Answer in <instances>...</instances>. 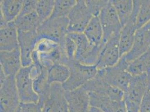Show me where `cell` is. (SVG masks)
I'll return each instance as SVG.
<instances>
[{"label": "cell", "instance_id": "1", "mask_svg": "<svg viewBox=\"0 0 150 112\" xmlns=\"http://www.w3.org/2000/svg\"><path fill=\"white\" fill-rule=\"evenodd\" d=\"M64 65L67 66L70 69V75L68 80L62 84L66 91H72L81 87L94 78L98 72L96 65H85L69 59Z\"/></svg>", "mask_w": 150, "mask_h": 112}, {"label": "cell", "instance_id": "2", "mask_svg": "<svg viewBox=\"0 0 150 112\" xmlns=\"http://www.w3.org/2000/svg\"><path fill=\"white\" fill-rule=\"evenodd\" d=\"M128 63L121 57L114 66L98 69L97 75L111 86L119 89L125 93L132 77L127 71Z\"/></svg>", "mask_w": 150, "mask_h": 112}, {"label": "cell", "instance_id": "3", "mask_svg": "<svg viewBox=\"0 0 150 112\" xmlns=\"http://www.w3.org/2000/svg\"><path fill=\"white\" fill-rule=\"evenodd\" d=\"M67 18L50 19L43 21L38 28V39H47L58 44L63 49L68 34Z\"/></svg>", "mask_w": 150, "mask_h": 112}, {"label": "cell", "instance_id": "4", "mask_svg": "<svg viewBox=\"0 0 150 112\" xmlns=\"http://www.w3.org/2000/svg\"><path fill=\"white\" fill-rule=\"evenodd\" d=\"M69 33L76 45L75 61L85 65L96 66L103 45L97 47L91 44L83 33Z\"/></svg>", "mask_w": 150, "mask_h": 112}, {"label": "cell", "instance_id": "5", "mask_svg": "<svg viewBox=\"0 0 150 112\" xmlns=\"http://www.w3.org/2000/svg\"><path fill=\"white\" fill-rule=\"evenodd\" d=\"M0 84V112H15L20 104L15 77L7 76Z\"/></svg>", "mask_w": 150, "mask_h": 112}, {"label": "cell", "instance_id": "6", "mask_svg": "<svg viewBox=\"0 0 150 112\" xmlns=\"http://www.w3.org/2000/svg\"><path fill=\"white\" fill-rule=\"evenodd\" d=\"M140 1H133V9L128 21L121 30L119 37V52L120 58L128 53L134 43L137 30V15Z\"/></svg>", "mask_w": 150, "mask_h": 112}, {"label": "cell", "instance_id": "7", "mask_svg": "<svg viewBox=\"0 0 150 112\" xmlns=\"http://www.w3.org/2000/svg\"><path fill=\"white\" fill-rule=\"evenodd\" d=\"M94 16L89 11L85 0H77L67 17L68 32L81 33L85 30L88 23Z\"/></svg>", "mask_w": 150, "mask_h": 112}, {"label": "cell", "instance_id": "8", "mask_svg": "<svg viewBox=\"0 0 150 112\" xmlns=\"http://www.w3.org/2000/svg\"><path fill=\"white\" fill-rule=\"evenodd\" d=\"M31 66L22 67L15 76L16 87L20 103H37L39 96L34 91L33 81L30 76Z\"/></svg>", "mask_w": 150, "mask_h": 112}, {"label": "cell", "instance_id": "9", "mask_svg": "<svg viewBox=\"0 0 150 112\" xmlns=\"http://www.w3.org/2000/svg\"><path fill=\"white\" fill-rule=\"evenodd\" d=\"M99 18L103 30L104 45L112 35L120 33L123 26L110 0L101 10Z\"/></svg>", "mask_w": 150, "mask_h": 112}, {"label": "cell", "instance_id": "10", "mask_svg": "<svg viewBox=\"0 0 150 112\" xmlns=\"http://www.w3.org/2000/svg\"><path fill=\"white\" fill-rule=\"evenodd\" d=\"M120 33L112 35L104 44L96 65L98 69L112 67L118 62L120 58L119 52Z\"/></svg>", "mask_w": 150, "mask_h": 112}, {"label": "cell", "instance_id": "11", "mask_svg": "<svg viewBox=\"0 0 150 112\" xmlns=\"http://www.w3.org/2000/svg\"><path fill=\"white\" fill-rule=\"evenodd\" d=\"M150 47V21L138 28L136 33L133 46L130 51L122 56L129 63L144 53Z\"/></svg>", "mask_w": 150, "mask_h": 112}, {"label": "cell", "instance_id": "12", "mask_svg": "<svg viewBox=\"0 0 150 112\" xmlns=\"http://www.w3.org/2000/svg\"><path fill=\"white\" fill-rule=\"evenodd\" d=\"M82 87L88 92L106 96L111 99L123 100L125 99V92L117 87L111 86L97 74L93 79L83 85Z\"/></svg>", "mask_w": 150, "mask_h": 112}, {"label": "cell", "instance_id": "13", "mask_svg": "<svg viewBox=\"0 0 150 112\" xmlns=\"http://www.w3.org/2000/svg\"><path fill=\"white\" fill-rule=\"evenodd\" d=\"M18 37L22 67L30 66L33 63V53L38 41L37 32L18 30Z\"/></svg>", "mask_w": 150, "mask_h": 112}, {"label": "cell", "instance_id": "14", "mask_svg": "<svg viewBox=\"0 0 150 112\" xmlns=\"http://www.w3.org/2000/svg\"><path fill=\"white\" fill-rule=\"evenodd\" d=\"M69 112H88L91 107L89 93L81 86L65 92Z\"/></svg>", "mask_w": 150, "mask_h": 112}, {"label": "cell", "instance_id": "15", "mask_svg": "<svg viewBox=\"0 0 150 112\" xmlns=\"http://www.w3.org/2000/svg\"><path fill=\"white\" fill-rule=\"evenodd\" d=\"M150 83V76L147 74L132 76L125 98L140 104Z\"/></svg>", "mask_w": 150, "mask_h": 112}, {"label": "cell", "instance_id": "16", "mask_svg": "<svg viewBox=\"0 0 150 112\" xmlns=\"http://www.w3.org/2000/svg\"><path fill=\"white\" fill-rule=\"evenodd\" d=\"M0 65L1 70L6 76L15 77L22 67L19 49L11 51H1Z\"/></svg>", "mask_w": 150, "mask_h": 112}, {"label": "cell", "instance_id": "17", "mask_svg": "<svg viewBox=\"0 0 150 112\" xmlns=\"http://www.w3.org/2000/svg\"><path fill=\"white\" fill-rule=\"evenodd\" d=\"M91 106L103 112H126L125 100H114L108 97L88 92Z\"/></svg>", "mask_w": 150, "mask_h": 112}, {"label": "cell", "instance_id": "18", "mask_svg": "<svg viewBox=\"0 0 150 112\" xmlns=\"http://www.w3.org/2000/svg\"><path fill=\"white\" fill-rule=\"evenodd\" d=\"M24 4V0H2L0 2V28L7 23L14 21L19 16Z\"/></svg>", "mask_w": 150, "mask_h": 112}, {"label": "cell", "instance_id": "19", "mask_svg": "<svg viewBox=\"0 0 150 112\" xmlns=\"http://www.w3.org/2000/svg\"><path fill=\"white\" fill-rule=\"evenodd\" d=\"M0 29L1 51H11L19 49L18 30L15 22L8 23Z\"/></svg>", "mask_w": 150, "mask_h": 112}, {"label": "cell", "instance_id": "20", "mask_svg": "<svg viewBox=\"0 0 150 112\" xmlns=\"http://www.w3.org/2000/svg\"><path fill=\"white\" fill-rule=\"evenodd\" d=\"M83 34L91 44L97 47L103 45V30L99 16H94L91 19Z\"/></svg>", "mask_w": 150, "mask_h": 112}, {"label": "cell", "instance_id": "21", "mask_svg": "<svg viewBox=\"0 0 150 112\" xmlns=\"http://www.w3.org/2000/svg\"><path fill=\"white\" fill-rule=\"evenodd\" d=\"M127 71L132 76L147 74L150 76V47L143 55L128 63Z\"/></svg>", "mask_w": 150, "mask_h": 112}, {"label": "cell", "instance_id": "22", "mask_svg": "<svg viewBox=\"0 0 150 112\" xmlns=\"http://www.w3.org/2000/svg\"><path fill=\"white\" fill-rule=\"evenodd\" d=\"M15 24L19 31H37L42 24L36 11L19 16L15 21Z\"/></svg>", "mask_w": 150, "mask_h": 112}, {"label": "cell", "instance_id": "23", "mask_svg": "<svg viewBox=\"0 0 150 112\" xmlns=\"http://www.w3.org/2000/svg\"><path fill=\"white\" fill-rule=\"evenodd\" d=\"M70 75L69 67L62 63L53 65L48 71V80L50 85L54 83L63 84Z\"/></svg>", "mask_w": 150, "mask_h": 112}, {"label": "cell", "instance_id": "24", "mask_svg": "<svg viewBox=\"0 0 150 112\" xmlns=\"http://www.w3.org/2000/svg\"><path fill=\"white\" fill-rule=\"evenodd\" d=\"M118 16L120 23L123 26L128 21L133 9L132 0H110Z\"/></svg>", "mask_w": 150, "mask_h": 112}, {"label": "cell", "instance_id": "25", "mask_svg": "<svg viewBox=\"0 0 150 112\" xmlns=\"http://www.w3.org/2000/svg\"><path fill=\"white\" fill-rule=\"evenodd\" d=\"M76 3V0H56L51 19L67 18Z\"/></svg>", "mask_w": 150, "mask_h": 112}, {"label": "cell", "instance_id": "26", "mask_svg": "<svg viewBox=\"0 0 150 112\" xmlns=\"http://www.w3.org/2000/svg\"><path fill=\"white\" fill-rule=\"evenodd\" d=\"M48 71L47 69H43L33 79L34 91L39 97L45 95L50 92V85L48 80Z\"/></svg>", "mask_w": 150, "mask_h": 112}, {"label": "cell", "instance_id": "27", "mask_svg": "<svg viewBox=\"0 0 150 112\" xmlns=\"http://www.w3.org/2000/svg\"><path fill=\"white\" fill-rule=\"evenodd\" d=\"M54 2V0L38 1L36 12L42 23L50 18L53 11Z\"/></svg>", "mask_w": 150, "mask_h": 112}, {"label": "cell", "instance_id": "28", "mask_svg": "<svg viewBox=\"0 0 150 112\" xmlns=\"http://www.w3.org/2000/svg\"><path fill=\"white\" fill-rule=\"evenodd\" d=\"M150 21V0L140 1L137 15L138 29Z\"/></svg>", "mask_w": 150, "mask_h": 112}, {"label": "cell", "instance_id": "29", "mask_svg": "<svg viewBox=\"0 0 150 112\" xmlns=\"http://www.w3.org/2000/svg\"><path fill=\"white\" fill-rule=\"evenodd\" d=\"M109 0H86L89 11L93 16H99L101 10L109 2Z\"/></svg>", "mask_w": 150, "mask_h": 112}, {"label": "cell", "instance_id": "30", "mask_svg": "<svg viewBox=\"0 0 150 112\" xmlns=\"http://www.w3.org/2000/svg\"><path fill=\"white\" fill-rule=\"evenodd\" d=\"M37 2V0H24L23 8L19 16H21L29 13L36 11Z\"/></svg>", "mask_w": 150, "mask_h": 112}, {"label": "cell", "instance_id": "31", "mask_svg": "<svg viewBox=\"0 0 150 112\" xmlns=\"http://www.w3.org/2000/svg\"><path fill=\"white\" fill-rule=\"evenodd\" d=\"M19 108L22 112H42V107L38 103H20Z\"/></svg>", "mask_w": 150, "mask_h": 112}, {"label": "cell", "instance_id": "32", "mask_svg": "<svg viewBox=\"0 0 150 112\" xmlns=\"http://www.w3.org/2000/svg\"><path fill=\"white\" fill-rule=\"evenodd\" d=\"M139 112H150V83L140 103Z\"/></svg>", "mask_w": 150, "mask_h": 112}, {"label": "cell", "instance_id": "33", "mask_svg": "<svg viewBox=\"0 0 150 112\" xmlns=\"http://www.w3.org/2000/svg\"><path fill=\"white\" fill-rule=\"evenodd\" d=\"M126 112H139L140 104L131 100L125 98Z\"/></svg>", "mask_w": 150, "mask_h": 112}, {"label": "cell", "instance_id": "34", "mask_svg": "<svg viewBox=\"0 0 150 112\" xmlns=\"http://www.w3.org/2000/svg\"><path fill=\"white\" fill-rule=\"evenodd\" d=\"M88 112H103L101 111H100V109L95 108V107H93V106H91L89 111Z\"/></svg>", "mask_w": 150, "mask_h": 112}, {"label": "cell", "instance_id": "35", "mask_svg": "<svg viewBox=\"0 0 150 112\" xmlns=\"http://www.w3.org/2000/svg\"><path fill=\"white\" fill-rule=\"evenodd\" d=\"M15 112H21V109H20V108H18V109H17V110H16V111H15Z\"/></svg>", "mask_w": 150, "mask_h": 112}, {"label": "cell", "instance_id": "36", "mask_svg": "<svg viewBox=\"0 0 150 112\" xmlns=\"http://www.w3.org/2000/svg\"></svg>", "mask_w": 150, "mask_h": 112}]
</instances>
